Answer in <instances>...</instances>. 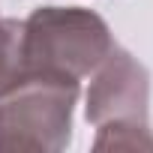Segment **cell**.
Returning <instances> with one entry per match:
<instances>
[{"instance_id": "obj_1", "label": "cell", "mask_w": 153, "mask_h": 153, "mask_svg": "<svg viewBox=\"0 0 153 153\" xmlns=\"http://www.w3.org/2000/svg\"><path fill=\"white\" fill-rule=\"evenodd\" d=\"M114 48L108 24L78 6H39L24 18V75H63L81 81Z\"/></svg>"}, {"instance_id": "obj_4", "label": "cell", "mask_w": 153, "mask_h": 153, "mask_svg": "<svg viewBox=\"0 0 153 153\" xmlns=\"http://www.w3.org/2000/svg\"><path fill=\"white\" fill-rule=\"evenodd\" d=\"M93 150H153V132L138 120H108L96 126Z\"/></svg>"}, {"instance_id": "obj_3", "label": "cell", "mask_w": 153, "mask_h": 153, "mask_svg": "<svg viewBox=\"0 0 153 153\" xmlns=\"http://www.w3.org/2000/svg\"><path fill=\"white\" fill-rule=\"evenodd\" d=\"M96 78L87 90V120L93 126L108 120H138L147 123L150 111V75L147 69L126 51L111 48L108 57L93 69Z\"/></svg>"}, {"instance_id": "obj_5", "label": "cell", "mask_w": 153, "mask_h": 153, "mask_svg": "<svg viewBox=\"0 0 153 153\" xmlns=\"http://www.w3.org/2000/svg\"><path fill=\"white\" fill-rule=\"evenodd\" d=\"M24 21L0 18V93L24 78V51H21Z\"/></svg>"}, {"instance_id": "obj_2", "label": "cell", "mask_w": 153, "mask_h": 153, "mask_svg": "<svg viewBox=\"0 0 153 153\" xmlns=\"http://www.w3.org/2000/svg\"><path fill=\"white\" fill-rule=\"evenodd\" d=\"M78 81L63 75H24L0 93V150L57 153L72 138Z\"/></svg>"}]
</instances>
